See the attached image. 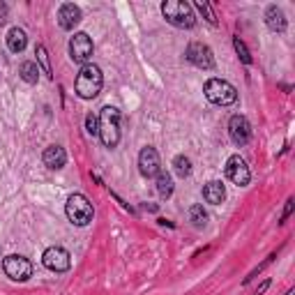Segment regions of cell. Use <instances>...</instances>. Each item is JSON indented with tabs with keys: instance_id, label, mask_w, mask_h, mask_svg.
<instances>
[{
	"instance_id": "cell-22",
	"label": "cell",
	"mask_w": 295,
	"mask_h": 295,
	"mask_svg": "<svg viewBox=\"0 0 295 295\" xmlns=\"http://www.w3.org/2000/svg\"><path fill=\"white\" fill-rule=\"evenodd\" d=\"M194 7L196 10L203 14V19L208 21L210 25H219V19H217V14H215V10H212V5L208 3V0H196L194 3Z\"/></svg>"
},
{
	"instance_id": "cell-17",
	"label": "cell",
	"mask_w": 295,
	"mask_h": 295,
	"mask_svg": "<svg viewBox=\"0 0 295 295\" xmlns=\"http://www.w3.org/2000/svg\"><path fill=\"white\" fill-rule=\"evenodd\" d=\"M5 40H7V49H10L12 53H23L25 46H28V35H25V30L19 28V25L10 28Z\"/></svg>"
},
{
	"instance_id": "cell-29",
	"label": "cell",
	"mask_w": 295,
	"mask_h": 295,
	"mask_svg": "<svg viewBox=\"0 0 295 295\" xmlns=\"http://www.w3.org/2000/svg\"><path fill=\"white\" fill-rule=\"evenodd\" d=\"M268 288H270V279H265V281H263V284H260V286H258V288H256V290H254V295H263V293H265V290H268Z\"/></svg>"
},
{
	"instance_id": "cell-4",
	"label": "cell",
	"mask_w": 295,
	"mask_h": 295,
	"mask_svg": "<svg viewBox=\"0 0 295 295\" xmlns=\"http://www.w3.org/2000/svg\"><path fill=\"white\" fill-rule=\"evenodd\" d=\"M65 215H67V219H70V224L83 228V226H88L92 221V217H95V208H92V203L88 201V196H83V194L76 191V194H72L70 199H67Z\"/></svg>"
},
{
	"instance_id": "cell-31",
	"label": "cell",
	"mask_w": 295,
	"mask_h": 295,
	"mask_svg": "<svg viewBox=\"0 0 295 295\" xmlns=\"http://www.w3.org/2000/svg\"><path fill=\"white\" fill-rule=\"evenodd\" d=\"M141 208H143V210H148V212H157V210H159V208H157V205H152V203H143Z\"/></svg>"
},
{
	"instance_id": "cell-27",
	"label": "cell",
	"mask_w": 295,
	"mask_h": 295,
	"mask_svg": "<svg viewBox=\"0 0 295 295\" xmlns=\"http://www.w3.org/2000/svg\"><path fill=\"white\" fill-rule=\"evenodd\" d=\"M293 210H295V199L288 196V201H286V205H284V212H281V217H279V224H286V219L293 215Z\"/></svg>"
},
{
	"instance_id": "cell-14",
	"label": "cell",
	"mask_w": 295,
	"mask_h": 295,
	"mask_svg": "<svg viewBox=\"0 0 295 295\" xmlns=\"http://www.w3.org/2000/svg\"><path fill=\"white\" fill-rule=\"evenodd\" d=\"M42 161H44L46 169L51 171H58L62 169V166L67 164V152L62 145H49L44 150V155H42Z\"/></svg>"
},
{
	"instance_id": "cell-11",
	"label": "cell",
	"mask_w": 295,
	"mask_h": 295,
	"mask_svg": "<svg viewBox=\"0 0 295 295\" xmlns=\"http://www.w3.org/2000/svg\"><path fill=\"white\" fill-rule=\"evenodd\" d=\"M228 136L231 141H233L235 145H247L251 141V125L249 120H247L245 115H231V120H228Z\"/></svg>"
},
{
	"instance_id": "cell-24",
	"label": "cell",
	"mask_w": 295,
	"mask_h": 295,
	"mask_svg": "<svg viewBox=\"0 0 295 295\" xmlns=\"http://www.w3.org/2000/svg\"><path fill=\"white\" fill-rule=\"evenodd\" d=\"M233 49H235V53H238V58L242 60V65L249 67L251 62H254V58H251L249 49H247V44L240 40V37H233Z\"/></svg>"
},
{
	"instance_id": "cell-5",
	"label": "cell",
	"mask_w": 295,
	"mask_h": 295,
	"mask_svg": "<svg viewBox=\"0 0 295 295\" xmlns=\"http://www.w3.org/2000/svg\"><path fill=\"white\" fill-rule=\"evenodd\" d=\"M203 92H205V100L217 106H231L238 102L235 85L224 79H208L203 85Z\"/></svg>"
},
{
	"instance_id": "cell-23",
	"label": "cell",
	"mask_w": 295,
	"mask_h": 295,
	"mask_svg": "<svg viewBox=\"0 0 295 295\" xmlns=\"http://www.w3.org/2000/svg\"><path fill=\"white\" fill-rule=\"evenodd\" d=\"M173 171L180 175V178H189L191 175V159L187 155H178L173 159Z\"/></svg>"
},
{
	"instance_id": "cell-21",
	"label": "cell",
	"mask_w": 295,
	"mask_h": 295,
	"mask_svg": "<svg viewBox=\"0 0 295 295\" xmlns=\"http://www.w3.org/2000/svg\"><path fill=\"white\" fill-rule=\"evenodd\" d=\"M189 221L194 228H205V224H208V212L203 210L201 203H194L189 208Z\"/></svg>"
},
{
	"instance_id": "cell-19",
	"label": "cell",
	"mask_w": 295,
	"mask_h": 295,
	"mask_svg": "<svg viewBox=\"0 0 295 295\" xmlns=\"http://www.w3.org/2000/svg\"><path fill=\"white\" fill-rule=\"evenodd\" d=\"M19 76H21V81H25V83H30V85L37 83V81H40V67H37V62H35V60L21 62Z\"/></svg>"
},
{
	"instance_id": "cell-32",
	"label": "cell",
	"mask_w": 295,
	"mask_h": 295,
	"mask_svg": "<svg viewBox=\"0 0 295 295\" xmlns=\"http://www.w3.org/2000/svg\"><path fill=\"white\" fill-rule=\"evenodd\" d=\"M279 88H281V90H284V92H290V90H293V88H290L288 83H279Z\"/></svg>"
},
{
	"instance_id": "cell-1",
	"label": "cell",
	"mask_w": 295,
	"mask_h": 295,
	"mask_svg": "<svg viewBox=\"0 0 295 295\" xmlns=\"http://www.w3.org/2000/svg\"><path fill=\"white\" fill-rule=\"evenodd\" d=\"M102 85H104V74L95 62H88V65L81 67V72L76 74L74 81V90L81 100H95L102 92Z\"/></svg>"
},
{
	"instance_id": "cell-33",
	"label": "cell",
	"mask_w": 295,
	"mask_h": 295,
	"mask_svg": "<svg viewBox=\"0 0 295 295\" xmlns=\"http://www.w3.org/2000/svg\"><path fill=\"white\" fill-rule=\"evenodd\" d=\"M286 295H295V288H288V290H286Z\"/></svg>"
},
{
	"instance_id": "cell-6",
	"label": "cell",
	"mask_w": 295,
	"mask_h": 295,
	"mask_svg": "<svg viewBox=\"0 0 295 295\" xmlns=\"http://www.w3.org/2000/svg\"><path fill=\"white\" fill-rule=\"evenodd\" d=\"M95 53V44H92L88 32H74V37L70 40V58L76 65H88Z\"/></svg>"
},
{
	"instance_id": "cell-25",
	"label": "cell",
	"mask_w": 295,
	"mask_h": 295,
	"mask_svg": "<svg viewBox=\"0 0 295 295\" xmlns=\"http://www.w3.org/2000/svg\"><path fill=\"white\" fill-rule=\"evenodd\" d=\"M275 258H277V251H272V254H270V256H268V258H265V260H263V263H258V268H254V270H251V272H249V275H247V277H245V279H242V284H245V286H247V284H251V281H254V279H256V277H258V275H260V272H263V270H265V268H268V265H272V260H275Z\"/></svg>"
},
{
	"instance_id": "cell-7",
	"label": "cell",
	"mask_w": 295,
	"mask_h": 295,
	"mask_svg": "<svg viewBox=\"0 0 295 295\" xmlns=\"http://www.w3.org/2000/svg\"><path fill=\"white\" fill-rule=\"evenodd\" d=\"M3 270L12 281H28L32 277V263L21 254H10L3 260Z\"/></svg>"
},
{
	"instance_id": "cell-2",
	"label": "cell",
	"mask_w": 295,
	"mask_h": 295,
	"mask_svg": "<svg viewBox=\"0 0 295 295\" xmlns=\"http://www.w3.org/2000/svg\"><path fill=\"white\" fill-rule=\"evenodd\" d=\"M97 120H100V141L104 148H115V145L120 143V111L115 109V106H104L97 115Z\"/></svg>"
},
{
	"instance_id": "cell-9",
	"label": "cell",
	"mask_w": 295,
	"mask_h": 295,
	"mask_svg": "<svg viewBox=\"0 0 295 295\" xmlns=\"http://www.w3.org/2000/svg\"><path fill=\"white\" fill-rule=\"evenodd\" d=\"M42 263H44L46 270L51 272H67L72 268V256L65 247H49V249L42 254Z\"/></svg>"
},
{
	"instance_id": "cell-8",
	"label": "cell",
	"mask_w": 295,
	"mask_h": 295,
	"mask_svg": "<svg viewBox=\"0 0 295 295\" xmlns=\"http://www.w3.org/2000/svg\"><path fill=\"white\" fill-rule=\"evenodd\" d=\"M185 58L199 70H215V55H212V49L203 42H191L185 51Z\"/></svg>"
},
{
	"instance_id": "cell-30",
	"label": "cell",
	"mask_w": 295,
	"mask_h": 295,
	"mask_svg": "<svg viewBox=\"0 0 295 295\" xmlns=\"http://www.w3.org/2000/svg\"><path fill=\"white\" fill-rule=\"evenodd\" d=\"M157 224H159V226H166V228H175V224H173V221L164 219V217H159V219H157Z\"/></svg>"
},
{
	"instance_id": "cell-3",
	"label": "cell",
	"mask_w": 295,
	"mask_h": 295,
	"mask_svg": "<svg viewBox=\"0 0 295 295\" xmlns=\"http://www.w3.org/2000/svg\"><path fill=\"white\" fill-rule=\"evenodd\" d=\"M161 14L175 28H182V30H189L196 25V14L194 7L187 3V0H164L161 3Z\"/></svg>"
},
{
	"instance_id": "cell-26",
	"label": "cell",
	"mask_w": 295,
	"mask_h": 295,
	"mask_svg": "<svg viewBox=\"0 0 295 295\" xmlns=\"http://www.w3.org/2000/svg\"><path fill=\"white\" fill-rule=\"evenodd\" d=\"M85 132H88L90 136L100 134V120H97V115H92V113L85 115Z\"/></svg>"
},
{
	"instance_id": "cell-18",
	"label": "cell",
	"mask_w": 295,
	"mask_h": 295,
	"mask_svg": "<svg viewBox=\"0 0 295 295\" xmlns=\"http://www.w3.org/2000/svg\"><path fill=\"white\" fill-rule=\"evenodd\" d=\"M155 182H157V194H159L161 199H171V196H173V178H171L169 171L161 169L159 173L155 175Z\"/></svg>"
},
{
	"instance_id": "cell-16",
	"label": "cell",
	"mask_w": 295,
	"mask_h": 295,
	"mask_svg": "<svg viewBox=\"0 0 295 295\" xmlns=\"http://www.w3.org/2000/svg\"><path fill=\"white\" fill-rule=\"evenodd\" d=\"M203 199L210 205H221L226 201V187L221 180H210L203 187Z\"/></svg>"
},
{
	"instance_id": "cell-20",
	"label": "cell",
	"mask_w": 295,
	"mask_h": 295,
	"mask_svg": "<svg viewBox=\"0 0 295 295\" xmlns=\"http://www.w3.org/2000/svg\"><path fill=\"white\" fill-rule=\"evenodd\" d=\"M35 55H37V67L46 74V79H53V70H51V58H49V51H46L44 44H37L35 46Z\"/></svg>"
},
{
	"instance_id": "cell-15",
	"label": "cell",
	"mask_w": 295,
	"mask_h": 295,
	"mask_svg": "<svg viewBox=\"0 0 295 295\" xmlns=\"http://www.w3.org/2000/svg\"><path fill=\"white\" fill-rule=\"evenodd\" d=\"M265 25H268L272 32H286L288 21H286V14L281 12V7L268 5V10H265Z\"/></svg>"
},
{
	"instance_id": "cell-12",
	"label": "cell",
	"mask_w": 295,
	"mask_h": 295,
	"mask_svg": "<svg viewBox=\"0 0 295 295\" xmlns=\"http://www.w3.org/2000/svg\"><path fill=\"white\" fill-rule=\"evenodd\" d=\"M139 171L143 178H155L161 171V159L159 152L152 148V145H145L143 150L139 152Z\"/></svg>"
},
{
	"instance_id": "cell-13",
	"label": "cell",
	"mask_w": 295,
	"mask_h": 295,
	"mask_svg": "<svg viewBox=\"0 0 295 295\" xmlns=\"http://www.w3.org/2000/svg\"><path fill=\"white\" fill-rule=\"evenodd\" d=\"M81 21V7L74 3H62L58 10V25L62 30H74V25Z\"/></svg>"
},
{
	"instance_id": "cell-28",
	"label": "cell",
	"mask_w": 295,
	"mask_h": 295,
	"mask_svg": "<svg viewBox=\"0 0 295 295\" xmlns=\"http://www.w3.org/2000/svg\"><path fill=\"white\" fill-rule=\"evenodd\" d=\"M7 12H10V10H7V5H5V3H3V0H0V25L5 23V19H7Z\"/></svg>"
},
{
	"instance_id": "cell-10",
	"label": "cell",
	"mask_w": 295,
	"mask_h": 295,
	"mask_svg": "<svg viewBox=\"0 0 295 295\" xmlns=\"http://www.w3.org/2000/svg\"><path fill=\"white\" fill-rule=\"evenodd\" d=\"M226 178L233 182L235 187H247L251 180V171L247 166V161L240 155H231L226 161Z\"/></svg>"
}]
</instances>
